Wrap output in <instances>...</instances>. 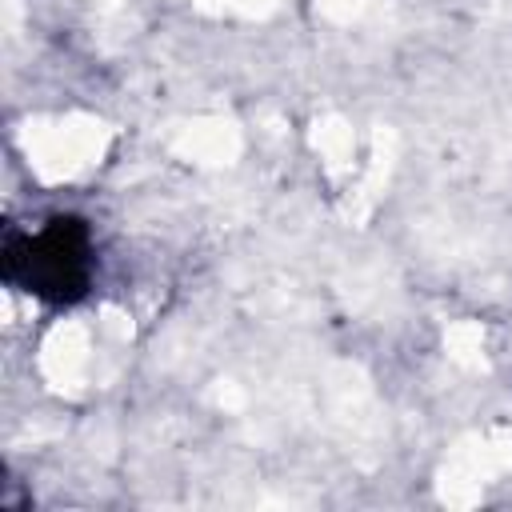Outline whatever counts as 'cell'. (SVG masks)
<instances>
[{"label": "cell", "mask_w": 512, "mask_h": 512, "mask_svg": "<svg viewBox=\"0 0 512 512\" xmlns=\"http://www.w3.org/2000/svg\"><path fill=\"white\" fill-rule=\"evenodd\" d=\"M28 280L44 296H76L84 288V232L76 220H52V228L28 244Z\"/></svg>", "instance_id": "6da1fadb"}]
</instances>
